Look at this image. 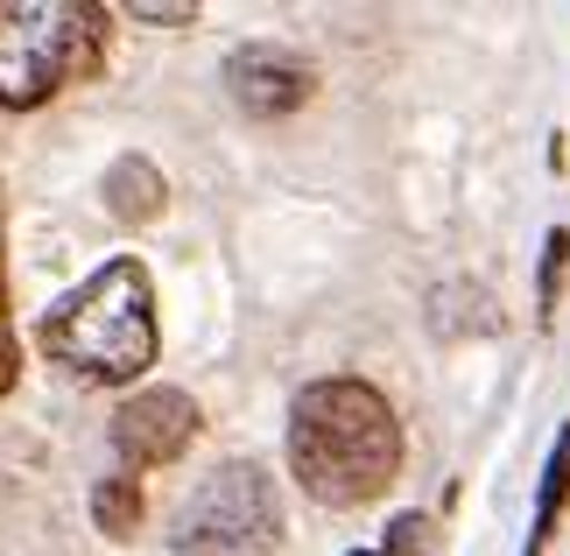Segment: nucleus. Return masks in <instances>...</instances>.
I'll list each match as a JSON object with an SVG mask.
<instances>
[{"label": "nucleus", "instance_id": "nucleus-3", "mask_svg": "<svg viewBox=\"0 0 570 556\" xmlns=\"http://www.w3.org/2000/svg\"><path fill=\"white\" fill-rule=\"evenodd\" d=\"M106 57V8L92 0H0V106L36 114Z\"/></svg>", "mask_w": 570, "mask_h": 556}, {"label": "nucleus", "instance_id": "nucleus-8", "mask_svg": "<svg viewBox=\"0 0 570 556\" xmlns=\"http://www.w3.org/2000/svg\"><path fill=\"white\" fill-rule=\"evenodd\" d=\"M563 500H570V430L557 437V451H550V472H542V494H535V528H529V549H521V556H542V549H550Z\"/></svg>", "mask_w": 570, "mask_h": 556}, {"label": "nucleus", "instance_id": "nucleus-9", "mask_svg": "<svg viewBox=\"0 0 570 556\" xmlns=\"http://www.w3.org/2000/svg\"><path fill=\"white\" fill-rule=\"evenodd\" d=\"M92 521L106 528V536H135V521H141V486H135V472H114V479L92 486Z\"/></svg>", "mask_w": 570, "mask_h": 556}, {"label": "nucleus", "instance_id": "nucleus-13", "mask_svg": "<svg viewBox=\"0 0 570 556\" xmlns=\"http://www.w3.org/2000/svg\"><path fill=\"white\" fill-rule=\"evenodd\" d=\"M8 373H14V367H8V339H0V388H8Z\"/></svg>", "mask_w": 570, "mask_h": 556}, {"label": "nucleus", "instance_id": "nucleus-1", "mask_svg": "<svg viewBox=\"0 0 570 556\" xmlns=\"http://www.w3.org/2000/svg\"><path fill=\"white\" fill-rule=\"evenodd\" d=\"M289 472L317 507H366L402 472V422L366 381H311L289 409Z\"/></svg>", "mask_w": 570, "mask_h": 556}, {"label": "nucleus", "instance_id": "nucleus-11", "mask_svg": "<svg viewBox=\"0 0 570 556\" xmlns=\"http://www.w3.org/2000/svg\"><path fill=\"white\" fill-rule=\"evenodd\" d=\"M430 543H436L430 515H402V521H387V543H374V549H353V556H430Z\"/></svg>", "mask_w": 570, "mask_h": 556}, {"label": "nucleus", "instance_id": "nucleus-6", "mask_svg": "<svg viewBox=\"0 0 570 556\" xmlns=\"http://www.w3.org/2000/svg\"><path fill=\"white\" fill-rule=\"evenodd\" d=\"M226 85H233V99H239L247 120H289L296 106H311L317 71L296 50H282V42H247V50H233Z\"/></svg>", "mask_w": 570, "mask_h": 556}, {"label": "nucleus", "instance_id": "nucleus-5", "mask_svg": "<svg viewBox=\"0 0 570 556\" xmlns=\"http://www.w3.org/2000/svg\"><path fill=\"white\" fill-rule=\"evenodd\" d=\"M197 430H205V416H197V402L184 388H141L114 409V451H120L127 472H163V465H177L197 443Z\"/></svg>", "mask_w": 570, "mask_h": 556}, {"label": "nucleus", "instance_id": "nucleus-4", "mask_svg": "<svg viewBox=\"0 0 570 556\" xmlns=\"http://www.w3.org/2000/svg\"><path fill=\"white\" fill-rule=\"evenodd\" d=\"M275 543L282 500L254 458H226L218 472H205L169 528V556H275Z\"/></svg>", "mask_w": 570, "mask_h": 556}, {"label": "nucleus", "instance_id": "nucleus-12", "mask_svg": "<svg viewBox=\"0 0 570 556\" xmlns=\"http://www.w3.org/2000/svg\"><path fill=\"white\" fill-rule=\"evenodd\" d=\"M135 14H141V21H190L197 8H135Z\"/></svg>", "mask_w": 570, "mask_h": 556}, {"label": "nucleus", "instance_id": "nucleus-7", "mask_svg": "<svg viewBox=\"0 0 570 556\" xmlns=\"http://www.w3.org/2000/svg\"><path fill=\"white\" fill-rule=\"evenodd\" d=\"M163 205H169V191H163V169L148 155H120L106 169V212L120 226H148V218H163Z\"/></svg>", "mask_w": 570, "mask_h": 556}, {"label": "nucleus", "instance_id": "nucleus-2", "mask_svg": "<svg viewBox=\"0 0 570 556\" xmlns=\"http://www.w3.org/2000/svg\"><path fill=\"white\" fill-rule=\"evenodd\" d=\"M36 345L50 352L63 373L92 388H127L156 360V289L135 254L106 261L99 275H85L50 318L36 324Z\"/></svg>", "mask_w": 570, "mask_h": 556}, {"label": "nucleus", "instance_id": "nucleus-10", "mask_svg": "<svg viewBox=\"0 0 570 556\" xmlns=\"http://www.w3.org/2000/svg\"><path fill=\"white\" fill-rule=\"evenodd\" d=\"M563 269H570V233L557 226L542 240V275H535V303H542V324H557V303H563Z\"/></svg>", "mask_w": 570, "mask_h": 556}]
</instances>
